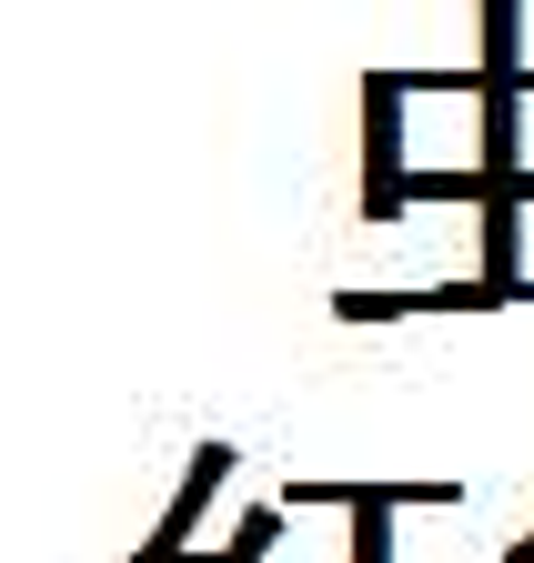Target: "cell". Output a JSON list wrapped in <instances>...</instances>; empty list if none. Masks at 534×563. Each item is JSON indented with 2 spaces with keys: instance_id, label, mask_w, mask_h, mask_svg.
Returning <instances> with one entry per match:
<instances>
[{
  "instance_id": "obj_1",
  "label": "cell",
  "mask_w": 534,
  "mask_h": 563,
  "mask_svg": "<svg viewBox=\"0 0 534 563\" xmlns=\"http://www.w3.org/2000/svg\"><path fill=\"white\" fill-rule=\"evenodd\" d=\"M404 101H414V70H373V81H363V211H373V222H404V211H414Z\"/></svg>"
},
{
  "instance_id": "obj_2",
  "label": "cell",
  "mask_w": 534,
  "mask_h": 563,
  "mask_svg": "<svg viewBox=\"0 0 534 563\" xmlns=\"http://www.w3.org/2000/svg\"><path fill=\"white\" fill-rule=\"evenodd\" d=\"M283 504H344L353 563H393V514L404 504H464V483H293Z\"/></svg>"
},
{
  "instance_id": "obj_3",
  "label": "cell",
  "mask_w": 534,
  "mask_h": 563,
  "mask_svg": "<svg viewBox=\"0 0 534 563\" xmlns=\"http://www.w3.org/2000/svg\"><path fill=\"white\" fill-rule=\"evenodd\" d=\"M232 463H242L232 443H203V453H192V463H182V493H172V514H162V533L131 553V563H203V553H192V523L212 514V493L232 483Z\"/></svg>"
},
{
  "instance_id": "obj_4",
  "label": "cell",
  "mask_w": 534,
  "mask_h": 563,
  "mask_svg": "<svg viewBox=\"0 0 534 563\" xmlns=\"http://www.w3.org/2000/svg\"><path fill=\"white\" fill-rule=\"evenodd\" d=\"M273 533H283V504L242 514V523H232V543H222V563H262V553H273Z\"/></svg>"
},
{
  "instance_id": "obj_5",
  "label": "cell",
  "mask_w": 534,
  "mask_h": 563,
  "mask_svg": "<svg viewBox=\"0 0 534 563\" xmlns=\"http://www.w3.org/2000/svg\"><path fill=\"white\" fill-rule=\"evenodd\" d=\"M414 201H484V172H414Z\"/></svg>"
},
{
  "instance_id": "obj_6",
  "label": "cell",
  "mask_w": 534,
  "mask_h": 563,
  "mask_svg": "<svg viewBox=\"0 0 534 563\" xmlns=\"http://www.w3.org/2000/svg\"><path fill=\"white\" fill-rule=\"evenodd\" d=\"M504 563H534V533H524V543H514V553H504Z\"/></svg>"
}]
</instances>
